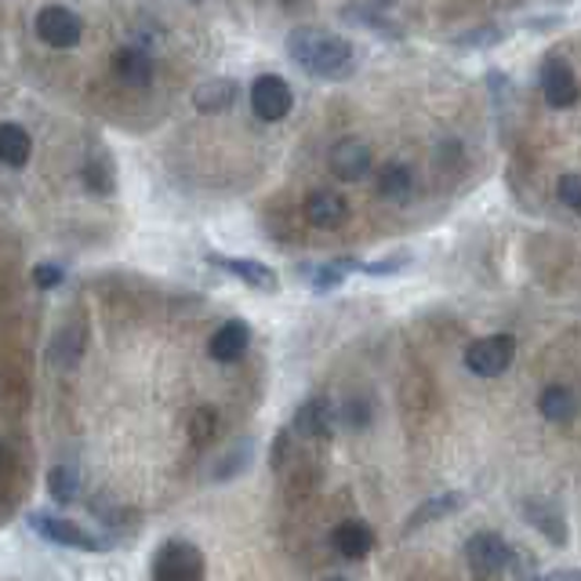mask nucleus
<instances>
[{"label": "nucleus", "instance_id": "obj_25", "mask_svg": "<svg viewBox=\"0 0 581 581\" xmlns=\"http://www.w3.org/2000/svg\"><path fill=\"white\" fill-rule=\"evenodd\" d=\"M48 495L55 501H73L77 495H81V473L73 469V465H55V469L48 473Z\"/></svg>", "mask_w": 581, "mask_h": 581}, {"label": "nucleus", "instance_id": "obj_10", "mask_svg": "<svg viewBox=\"0 0 581 581\" xmlns=\"http://www.w3.org/2000/svg\"><path fill=\"white\" fill-rule=\"evenodd\" d=\"M327 167L341 182H360L371 171V146L363 139H338L327 153Z\"/></svg>", "mask_w": 581, "mask_h": 581}, {"label": "nucleus", "instance_id": "obj_11", "mask_svg": "<svg viewBox=\"0 0 581 581\" xmlns=\"http://www.w3.org/2000/svg\"><path fill=\"white\" fill-rule=\"evenodd\" d=\"M208 262L214 269L230 272V277H236L241 283H247L251 291H277L280 277L272 272L266 262H255V258H236V255H208Z\"/></svg>", "mask_w": 581, "mask_h": 581}, {"label": "nucleus", "instance_id": "obj_28", "mask_svg": "<svg viewBox=\"0 0 581 581\" xmlns=\"http://www.w3.org/2000/svg\"><path fill=\"white\" fill-rule=\"evenodd\" d=\"M556 197H560L567 211L581 214V171H567V175H560V182H556Z\"/></svg>", "mask_w": 581, "mask_h": 581}, {"label": "nucleus", "instance_id": "obj_17", "mask_svg": "<svg viewBox=\"0 0 581 581\" xmlns=\"http://www.w3.org/2000/svg\"><path fill=\"white\" fill-rule=\"evenodd\" d=\"M332 545L346 560H363V556L374 549V531L363 520H341L332 531Z\"/></svg>", "mask_w": 581, "mask_h": 581}, {"label": "nucleus", "instance_id": "obj_18", "mask_svg": "<svg viewBox=\"0 0 581 581\" xmlns=\"http://www.w3.org/2000/svg\"><path fill=\"white\" fill-rule=\"evenodd\" d=\"M374 189H379V197H382V200L404 204V200L415 193V171H411V164H404V161L382 164V167H379V175H374Z\"/></svg>", "mask_w": 581, "mask_h": 581}, {"label": "nucleus", "instance_id": "obj_16", "mask_svg": "<svg viewBox=\"0 0 581 581\" xmlns=\"http://www.w3.org/2000/svg\"><path fill=\"white\" fill-rule=\"evenodd\" d=\"M247 346H251V327L244 321H225L219 332L211 335L208 352H211V360H219V363H236L247 352Z\"/></svg>", "mask_w": 581, "mask_h": 581}, {"label": "nucleus", "instance_id": "obj_1", "mask_svg": "<svg viewBox=\"0 0 581 581\" xmlns=\"http://www.w3.org/2000/svg\"><path fill=\"white\" fill-rule=\"evenodd\" d=\"M288 55L310 77L321 81H349L357 73V48L321 26H299L288 33Z\"/></svg>", "mask_w": 581, "mask_h": 581}, {"label": "nucleus", "instance_id": "obj_2", "mask_svg": "<svg viewBox=\"0 0 581 581\" xmlns=\"http://www.w3.org/2000/svg\"><path fill=\"white\" fill-rule=\"evenodd\" d=\"M516 357V338L512 335H487L465 346V371H473L476 379H498L512 368Z\"/></svg>", "mask_w": 581, "mask_h": 581}, {"label": "nucleus", "instance_id": "obj_29", "mask_svg": "<svg viewBox=\"0 0 581 581\" xmlns=\"http://www.w3.org/2000/svg\"><path fill=\"white\" fill-rule=\"evenodd\" d=\"M84 186H88L91 193H109V189H113V167H109V161H102V156L88 161V167H84Z\"/></svg>", "mask_w": 581, "mask_h": 581}, {"label": "nucleus", "instance_id": "obj_22", "mask_svg": "<svg viewBox=\"0 0 581 581\" xmlns=\"http://www.w3.org/2000/svg\"><path fill=\"white\" fill-rule=\"evenodd\" d=\"M33 153V139L19 124H0V164L4 167H22Z\"/></svg>", "mask_w": 581, "mask_h": 581}, {"label": "nucleus", "instance_id": "obj_19", "mask_svg": "<svg viewBox=\"0 0 581 581\" xmlns=\"http://www.w3.org/2000/svg\"><path fill=\"white\" fill-rule=\"evenodd\" d=\"M341 19L346 22H357L360 30H368V33H374V37H382V40H404L407 33H404V26L396 19H390L385 15L382 8H368V4H357V8H341L338 11Z\"/></svg>", "mask_w": 581, "mask_h": 581}, {"label": "nucleus", "instance_id": "obj_5", "mask_svg": "<svg viewBox=\"0 0 581 581\" xmlns=\"http://www.w3.org/2000/svg\"><path fill=\"white\" fill-rule=\"evenodd\" d=\"M538 88H542L545 106H553V109H571L581 98L578 73L563 55H545V62L538 70Z\"/></svg>", "mask_w": 581, "mask_h": 581}, {"label": "nucleus", "instance_id": "obj_31", "mask_svg": "<svg viewBox=\"0 0 581 581\" xmlns=\"http://www.w3.org/2000/svg\"><path fill=\"white\" fill-rule=\"evenodd\" d=\"M62 280H66V269L59 266V262H40V266L33 269V283H37L40 291H48V288H59Z\"/></svg>", "mask_w": 581, "mask_h": 581}, {"label": "nucleus", "instance_id": "obj_4", "mask_svg": "<svg viewBox=\"0 0 581 581\" xmlns=\"http://www.w3.org/2000/svg\"><path fill=\"white\" fill-rule=\"evenodd\" d=\"M512 560H516V549L498 531H476L465 542V563L476 578H498Z\"/></svg>", "mask_w": 581, "mask_h": 581}, {"label": "nucleus", "instance_id": "obj_3", "mask_svg": "<svg viewBox=\"0 0 581 581\" xmlns=\"http://www.w3.org/2000/svg\"><path fill=\"white\" fill-rule=\"evenodd\" d=\"M153 581H204V556L193 542L171 538L153 556Z\"/></svg>", "mask_w": 581, "mask_h": 581}, {"label": "nucleus", "instance_id": "obj_13", "mask_svg": "<svg viewBox=\"0 0 581 581\" xmlns=\"http://www.w3.org/2000/svg\"><path fill=\"white\" fill-rule=\"evenodd\" d=\"M302 211L316 230H338V225H346L349 219V200L335 189H313L310 197H305Z\"/></svg>", "mask_w": 581, "mask_h": 581}, {"label": "nucleus", "instance_id": "obj_6", "mask_svg": "<svg viewBox=\"0 0 581 581\" xmlns=\"http://www.w3.org/2000/svg\"><path fill=\"white\" fill-rule=\"evenodd\" d=\"M30 527L48 538L55 545H66V549H81V553H106L109 542L98 538V534L84 531L81 523L66 520V516H51V512H30Z\"/></svg>", "mask_w": 581, "mask_h": 581}, {"label": "nucleus", "instance_id": "obj_27", "mask_svg": "<svg viewBox=\"0 0 581 581\" xmlns=\"http://www.w3.org/2000/svg\"><path fill=\"white\" fill-rule=\"evenodd\" d=\"M233 95H236V84L233 81H211V84L200 88L197 102H200L204 109H222V106H230Z\"/></svg>", "mask_w": 581, "mask_h": 581}, {"label": "nucleus", "instance_id": "obj_35", "mask_svg": "<svg viewBox=\"0 0 581 581\" xmlns=\"http://www.w3.org/2000/svg\"><path fill=\"white\" fill-rule=\"evenodd\" d=\"M560 15H542V19H523V26H531V33H549V26H556Z\"/></svg>", "mask_w": 581, "mask_h": 581}, {"label": "nucleus", "instance_id": "obj_32", "mask_svg": "<svg viewBox=\"0 0 581 581\" xmlns=\"http://www.w3.org/2000/svg\"><path fill=\"white\" fill-rule=\"evenodd\" d=\"M338 418L346 421V426H352V429H363L371 421V407L363 400H349L346 407H338Z\"/></svg>", "mask_w": 581, "mask_h": 581}, {"label": "nucleus", "instance_id": "obj_20", "mask_svg": "<svg viewBox=\"0 0 581 581\" xmlns=\"http://www.w3.org/2000/svg\"><path fill=\"white\" fill-rule=\"evenodd\" d=\"M360 266H363L360 258H332V262H321V266H305L302 277L310 280L313 291L327 294V291L341 288V283L349 280V272H360Z\"/></svg>", "mask_w": 581, "mask_h": 581}, {"label": "nucleus", "instance_id": "obj_36", "mask_svg": "<svg viewBox=\"0 0 581 581\" xmlns=\"http://www.w3.org/2000/svg\"><path fill=\"white\" fill-rule=\"evenodd\" d=\"M324 581H349V578H341V574H332V578H324Z\"/></svg>", "mask_w": 581, "mask_h": 581}, {"label": "nucleus", "instance_id": "obj_7", "mask_svg": "<svg viewBox=\"0 0 581 581\" xmlns=\"http://www.w3.org/2000/svg\"><path fill=\"white\" fill-rule=\"evenodd\" d=\"M251 109H255L258 120L277 124L294 109V91L291 84L277 73H262L251 81Z\"/></svg>", "mask_w": 581, "mask_h": 581}, {"label": "nucleus", "instance_id": "obj_15", "mask_svg": "<svg viewBox=\"0 0 581 581\" xmlns=\"http://www.w3.org/2000/svg\"><path fill=\"white\" fill-rule=\"evenodd\" d=\"M520 509H523V516H527L553 545H567V520H563V509L556 506V501L531 498V501H523Z\"/></svg>", "mask_w": 581, "mask_h": 581}, {"label": "nucleus", "instance_id": "obj_37", "mask_svg": "<svg viewBox=\"0 0 581 581\" xmlns=\"http://www.w3.org/2000/svg\"><path fill=\"white\" fill-rule=\"evenodd\" d=\"M531 581H542V578H531Z\"/></svg>", "mask_w": 581, "mask_h": 581}, {"label": "nucleus", "instance_id": "obj_30", "mask_svg": "<svg viewBox=\"0 0 581 581\" xmlns=\"http://www.w3.org/2000/svg\"><path fill=\"white\" fill-rule=\"evenodd\" d=\"M251 451H255V448L241 443V448H236L233 454H225V458L219 462V469H214V480H230V476L244 473V462L251 458Z\"/></svg>", "mask_w": 581, "mask_h": 581}, {"label": "nucleus", "instance_id": "obj_14", "mask_svg": "<svg viewBox=\"0 0 581 581\" xmlns=\"http://www.w3.org/2000/svg\"><path fill=\"white\" fill-rule=\"evenodd\" d=\"M113 77L124 84V88H150L153 84V59L150 51L135 48V44H128V48H120L117 55H113Z\"/></svg>", "mask_w": 581, "mask_h": 581}, {"label": "nucleus", "instance_id": "obj_33", "mask_svg": "<svg viewBox=\"0 0 581 581\" xmlns=\"http://www.w3.org/2000/svg\"><path fill=\"white\" fill-rule=\"evenodd\" d=\"M189 437H197V443H208L214 437V411L211 407H200L197 418L189 421Z\"/></svg>", "mask_w": 581, "mask_h": 581}, {"label": "nucleus", "instance_id": "obj_34", "mask_svg": "<svg viewBox=\"0 0 581 581\" xmlns=\"http://www.w3.org/2000/svg\"><path fill=\"white\" fill-rule=\"evenodd\" d=\"M542 581H581V567H556V571L542 574Z\"/></svg>", "mask_w": 581, "mask_h": 581}, {"label": "nucleus", "instance_id": "obj_9", "mask_svg": "<svg viewBox=\"0 0 581 581\" xmlns=\"http://www.w3.org/2000/svg\"><path fill=\"white\" fill-rule=\"evenodd\" d=\"M338 426V407L327 396H310L299 411H294V432L302 440H332Z\"/></svg>", "mask_w": 581, "mask_h": 581}, {"label": "nucleus", "instance_id": "obj_21", "mask_svg": "<svg viewBox=\"0 0 581 581\" xmlns=\"http://www.w3.org/2000/svg\"><path fill=\"white\" fill-rule=\"evenodd\" d=\"M538 411L545 421H553V426H567V421L578 418V396L574 390H567V385H545L538 396Z\"/></svg>", "mask_w": 581, "mask_h": 581}, {"label": "nucleus", "instance_id": "obj_23", "mask_svg": "<svg viewBox=\"0 0 581 581\" xmlns=\"http://www.w3.org/2000/svg\"><path fill=\"white\" fill-rule=\"evenodd\" d=\"M509 26L506 22H480V26H469L465 33H454L451 44L454 48H498V44L509 40Z\"/></svg>", "mask_w": 581, "mask_h": 581}, {"label": "nucleus", "instance_id": "obj_8", "mask_svg": "<svg viewBox=\"0 0 581 581\" xmlns=\"http://www.w3.org/2000/svg\"><path fill=\"white\" fill-rule=\"evenodd\" d=\"M81 33H84V22L77 11L62 8V4H48L37 11V37L48 44V48L70 51L81 44Z\"/></svg>", "mask_w": 581, "mask_h": 581}, {"label": "nucleus", "instance_id": "obj_24", "mask_svg": "<svg viewBox=\"0 0 581 581\" xmlns=\"http://www.w3.org/2000/svg\"><path fill=\"white\" fill-rule=\"evenodd\" d=\"M81 352H84V327L77 332V324L62 327L48 346V357H51L55 368H73V363L81 360Z\"/></svg>", "mask_w": 581, "mask_h": 581}, {"label": "nucleus", "instance_id": "obj_26", "mask_svg": "<svg viewBox=\"0 0 581 581\" xmlns=\"http://www.w3.org/2000/svg\"><path fill=\"white\" fill-rule=\"evenodd\" d=\"M407 266H411V251H393V255L363 262L360 272H368V277H396V272H404Z\"/></svg>", "mask_w": 581, "mask_h": 581}, {"label": "nucleus", "instance_id": "obj_12", "mask_svg": "<svg viewBox=\"0 0 581 581\" xmlns=\"http://www.w3.org/2000/svg\"><path fill=\"white\" fill-rule=\"evenodd\" d=\"M469 506V495L465 491H440V495H429L421 506L411 512V516L404 520V534H415L421 527H429V523H440V520H448L454 516L458 509Z\"/></svg>", "mask_w": 581, "mask_h": 581}]
</instances>
